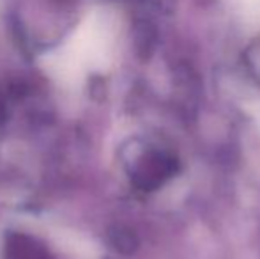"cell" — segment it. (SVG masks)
Listing matches in <instances>:
<instances>
[{"mask_svg": "<svg viewBox=\"0 0 260 259\" xmlns=\"http://www.w3.org/2000/svg\"><path fill=\"white\" fill-rule=\"evenodd\" d=\"M255 118H257V121L260 123V103L255 105Z\"/></svg>", "mask_w": 260, "mask_h": 259, "instance_id": "1", "label": "cell"}]
</instances>
